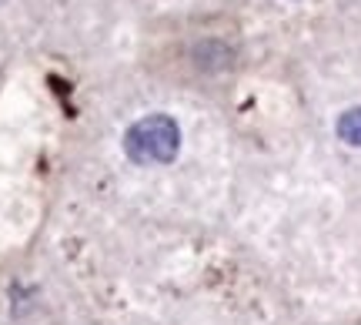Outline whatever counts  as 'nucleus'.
<instances>
[{
  "label": "nucleus",
  "mask_w": 361,
  "mask_h": 325,
  "mask_svg": "<svg viewBox=\"0 0 361 325\" xmlns=\"http://www.w3.org/2000/svg\"><path fill=\"white\" fill-rule=\"evenodd\" d=\"M338 134L348 144L361 148V107H351V111H345V114L338 117Z\"/></svg>",
  "instance_id": "nucleus-2"
},
{
  "label": "nucleus",
  "mask_w": 361,
  "mask_h": 325,
  "mask_svg": "<svg viewBox=\"0 0 361 325\" xmlns=\"http://www.w3.org/2000/svg\"><path fill=\"white\" fill-rule=\"evenodd\" d=\"M180 148V128L168 114H147L124 134V151L137 165H168Z\"/></svg>",
  "instance_id": "nucleus-1"
}]
</instances>
